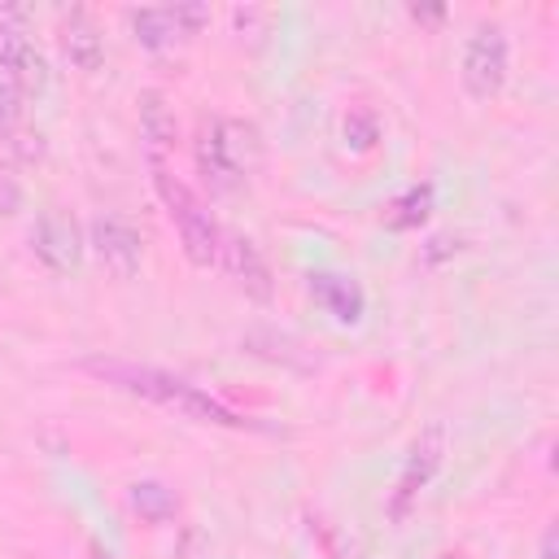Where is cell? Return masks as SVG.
<instances>
[{
	"label": "cell",
	"instance_id": "6da1fadb",
	"mask_svg": "<svg viewBox=\"0 0 559 559\" xmlns=\"http://www.w3.org/2000/svg\"><path fill=\"white\" fill-rule=\"evenodd\" d=\"M87 371H96L100 380H109L114 389L122 393H135L153 406H166L183 419H197V424H218V428H258L253 419L236 415L227 402L201 393L197 384H188L183 376H170L162 367H135V362H114V358H92Z\"/></svg>",
	"mask_w": 559,
	"mask_h": 559
},
{
	"label": "cell",
	"instance_id": "2e32d148",
	"mask_svg": "<svg viewBox=\"0 0 559 559\" xmlns=\"http://www.w3.org/2000/svg\"><path fill=\"white\" fill-rule=\"evenodd\" d=\"M376 140H380V122H376V114L354 109V114L345 118V144H349L354 153H367V148H376Z\"/></svg>",
	"mask_w": 559,
	"mask_h": 559
},
{
	"label": "cell",
	"instance_id": "52a82bcc",
	"mask_svg": "<svg viewBox=\"0 0 559 559\" xmlns=\"http://www.w3.org/2000/svg\"><path fill=\"white\" fill-rule=\"evenodd\" d=\"M210 17L205 4H170V9H135L131 13V31H135V44L157 52V48H170L175 39L201 31Z\"/></svg>",
	"mask_w": 559,
	"mask_h": 559
},
{
	"label": "cell",
	"instance_id": "8992f818",
	"mask_svg": "<svg viewBox=\"0 0 559 559\" xmlns=\"http://www.w3.org/2000/svg\"><path fill=\"white\" fill-rule=\"evenodd\" d=\"M31 249H35V258H39L48 271L70 275V271L79 266V258H83V236H79L74 214H66V210H44V214L35 218V227H31Z\"/></svg>",
	"mask_w": 559,
	"mask_h": 559
},
{
	"label": "cell",
	"instance_id": "ffe728a7",
	"mask_svg": "<svg viewBox=\"0 0 559 559\" xmlns=\"http://www.w3.org/2000/svg\"><path fill=\"white\" fill-rule=\"evenodd\" d=\"M555 546H559V533L546 528V533H542V550H537V559H555Z\"/></svg>",
	"mask_w": 559,
	"mask_h": 559
},
{
	"label": "cell",
	"instance_id": "ba28073f",
	"mask_svg": "<svg viewBox=\"0 0 559 559\" xmlns=\"http://www.w3.org/2000/svg\"><path fill=\"white\" fill-rule=\"evenodd\" d=\"M92 249H96V258H100L114 275H122V280L140 271V236H135L131 223H122V218H114V214H105V218L92 223Z\"/></svg>",
	"mask_w": 559,
	"mask_h": 559
},
{
	"label": "cell",
	"instance_id": "7a4b0ae2",
	"mask_svg": "<svg viewBox=\"0 0 559 559\" xmlns=\"http://www.w3.org/2000/svg\"><path fill=\"white\" fill-rule=\"evenodd\" d=\"M262 162V135L240 118H201L197 127V166L214 192H236Z\"/></svg>",
	"mask_w": 559,
	"mask_h": 559
},
{
	"label": "cell",
	"instance_id": "e0dca14e",
	"mask_svg": "<svg viewBox=\"0 0 559 559\" xmlns=\"http://www.w3.org/2000/svg\"><path fill=\"white\" fill-rule=\"evenodd\" d=\"M22 122V92L13 79H0V135Z\"/></svg>",
	"mask_w": 559,
	"mask_h": 559
},
{
	"label": "cell",
	"instance_id": "8fae6325",
	"mask_svg": "<svg viewBox=\"0 0 559 559\" xmlns=\"http://www.w3.org/2000/svg\"><path fill=\"white\" fill-rule=\"evenodd\" d=\"M310 297L336 319V323H358L362 310H367V293L354 275H341V271H314L310 275Z\"/></svg>",
	"mask_w": 559,
	"mask_h": 559
},
{
	"label": "cell",
	"instance_id": "277c9868",
	"mask_svg": "<svg viewBox=\"0 0 559 559\" xmlns=\"http://www.w3.org/2000/svg\"><path fill=\"white\" fill-rule=\"evenodd\" d=\"M441 463H445V428L441 424H428L415 441H411V450H406V463H402V472H397V485H393V498H389V515L393 520H402L406 511H411V502L424 493V485L441 472Z\"/></svg>",
	"mask_w": 559,
	"mask_h": 559
},
{
	"label": "cell",
	"instance_id": "9c48e42d",
	"mask_svg": "<svg viewBox=\"0 0 559 559\" xmlns=\"http://www.w3.org/2000/svg\"><path fill=\"white\" fill-rule=\"evenodd\" d=\"M218 258L227 262L231 280L245 288V297H253V301H271V266H266L262 249H258L249 236H223Z\"/></svg>",
	"mask_w": 559,
	"mask_h": 559
},
{
	"label": "cell",
	"instance_id": "3957f363",
	"mask_svg": "<svg viewBox=\"0 0 559 559\" xmlns=\"http://www.w3.org/2000/svg\"><path fill=\"white\" fill-rule=\"evenodd\" d=\"M153 166V188L166 205V214L175 218L179 227V240H183V253L192 266H214L218 262V249H223V231L218 223L210 218V210L197 201V192L166 166V162H148Z\"/></svg>",
	"mask_w": 559,
	"mask_h": 559
},
{
	"label": "cell",
	"instance_id": "5bb4252c",
	"mask_svg": "<svg viewBox=\"0 0 559 559\" xmlns=\"http://www.w3.org/2000/svg\"><path fill=\"white\" fill-rule=\"evenodd\" d=\"M428 214H432V183H415V188H406L402 197L389 201L384 227H389V231H411V227H419Z\"/></svg>",
	"mask_w": 559,
	"mask_h": 559
},
{
	"label": "cell",
	"instance_id": "7c38bea8",
	"mask_svg": "<svg viewBox=\"0 0 559 559\" xmlns=\"http://www.w3.org/2000/svg\"><path fill=\"white\" fill-rule=\"evenodd\" d=\"M61 52H66L70 66H79L83 74H92V70L105 66V39H100V31L92 26V17H87L83 9H70V13L61 17Z\"/></svg>",
	"mask_w": 559,
	"mask_h": 559
},
{
	"label": "cell",
	"instance_id": "ac0fdd59",
	"mask_svg": "<svg viewBox=\"0 0 559 559\" xmlns=\"http://www.w3.org/2000/svg\"><path fill=\"white\" fill-rule=\"evenodd\" d=\"M454 249H459V240H450V236H432V240H428V253H424V258H428V262H441V258H450Z\"/></svg>",
	"mask_w": 559,
	"mask_h": 559
},
{
	"label": "cell",
	"instance_id": "5b68a950",
	"mask_svg": "<svg viewBox=\"0 0 559 559\" xmlns=\"http://www.w3.org/2000/svg\"><path fill=\"white\" fill-rule=\"evenodd\" d=\"M507 66H511V52H507V35L498 26H480L467 48H463V87L476 96V100H489L502 92L507 83Z\"/></svg>",
	"mask_w": 559,
	"mask_h": 559
},
{
	"label": "cell",
	"instance_id": "7402d4cb",
	"mask_svg": "<svg viewBox=\"0 0 559 559\" xmlns=\"http://www.w3.org/2000/svg\"><path fill=\"white\" fill-rule=\"evenodd\" d=\"M441 559H463V555H441Z\"/></svg>",
	"mask_w": 559,
	"mask_h": 559
},
{
	"label": "cell",
	"instance_id": "9a60e30c",
	"mask_svg": "<svg viewBox=\"0 0 559 559\" xmlns=\"http://www.w3.org/2000/svg\"><path fill=\"white\" fill-rule=\"evenodd\" d=\"M131 511L140 520H148V524H166L179 511V498L166 485H157V480H135L131 485Z\"/></svg>",
	"mask_w": 559,
	"mask_h": 559
},
{
	"label": "cell",
	"instance_id": "d6986e66",
	"mask_svg": "<svg viewBox=\"0 0 559 559\" xmlns=\"http://www.w3.org/2000/svg\"><path fill=\"white\" fill-rule=\"evenodd\" d=\"M13 205H17V188L0 179V214H13Z\"/></svg>",
	"mask_w": 559,
	"mask_h": 559
},
{
	"label": "cell",
	"instance_id": "30bf717a",
	"mask_svg": "<svg viewBox=\"0 0 559 559\" xmlns=\"http://www.w3.org/2000/svg\"><path fill=\"white\" fill-rule=\"evenodd\" d=\"M0 70H9L22 87H31V92H39L44 83H48V61H44V52L35 48V39L22 31V26H13V22H0Z\"/></svg>",
	"mask_w": 559,
	"mask_h": 559
},
{
	"label": "cell",
	"instance_id": "4fadbf2b",
	"mask_svg": "<svg viewBox=\"0 0 559 559\" xmlns=\"http://www.w3.org/2000/svg\"><path fill=\"white\" fill-rule=\"evenodd\" d=\"M140 135H144L148 162H166V153L175 148V114L157 87L140 92Z\"/></svg>",
	"mask_w": 559,
	"mask_h": 559
},
{
	"label": "cell",
	"instance_id": "44dd1931",
	"mask_svg": "<svg viewBox=\"0 0 559 559\" xmlns=\"http://www.w3.org/2000/svg\"><path fill=\"white\" fill-rule=\"evenodd\" d=\"M445 9H411V17H428V22H437Z\"/></svg>",
	"mask_w": 559,
	"mask_h": 559
}]
</instances>
